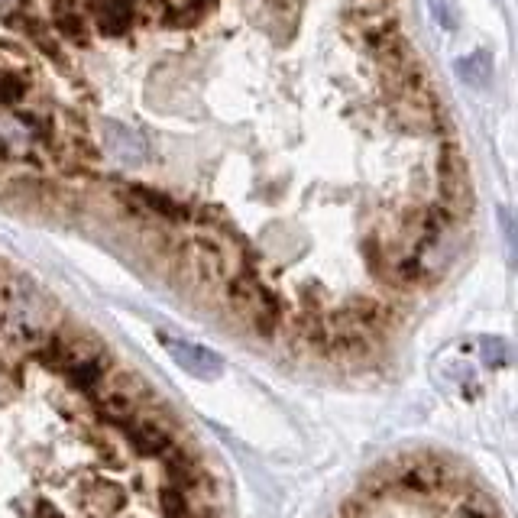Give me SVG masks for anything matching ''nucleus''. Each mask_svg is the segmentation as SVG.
<instances>
[{"instance_id":"nucleus-1","label":"nucleus","mask_w":518,"mask_h":518,"mask_svg":"<svg viewBox=\"0 0 518 518\" xmlns=\"http://www.w3.org/2000/svg\"><path fill=\"white\" fill-rule=\"evenodd\" d=\"M166 347L172 350V357H175V363L182 366V370L195 373L201 379H214V376H221V370H224V363L217 360L211 350L188 344V340H172V337H166Z\"/></svg>"},{"instance_id":"nucleus-2","label":"nucleus","mask_w":518,"mask_h":518,"mask_svg":"<svg viewBox=\"0 0 518 518\" xmlns=\"http://www.w3.org/2000/svg\"><path fill=\"white\" fill-rule=\"evenodd\" d=\"M26 98V78L13 68L0 65V111H13Z\"/></svg>"},{"instance_id":"nucleus-3","label":"nucleus","mask_w":518,"mask_h":518,"mask_svg":"<svg viewBox=\"0 0 518 518\" xmlns=\"http://www.w3.org/2000/svg\"><path fill=\"white\" fill-rule=\"evenodd\" d=\"M7 4H10V0H0V10H7Z\"/></svg>"}]
</instances>
